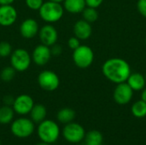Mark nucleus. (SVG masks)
<instances>
[{
	"mask_svg": "<svg viewBox=\"0 0 146 145\" xmlns=\"http://www.w3.org/2000/svg\"><path fill=\"white\" fill-rule=\"evenodd\" d=\"M104 77L110 81L120 84L126 82L131 74V68L127 61L121 58H110L104 62L102 66Z\"/></svg>",
	"mask_w": 146,
	"mask_h": 145,
	"instance_id": "obj_1",
	"label": "nucleus"
},
{
	"mask_svg": "<svg viewBox=\"0 0 146 145\" xmlns=\"http://www.w3.org/2000/svg\"><path fill=\"white\" fill-rule=\"evenodd\" d=\"M40 18L46 23L52 24L62 19L64 13L63 6L60 3L52 1L44 2L40 9L38 10Z\"/></svg>",
	"mask_w": 146,
	"mask_h": 145,
	"instance_id": "obj_2",
	"label": "nucleus"
},
{
	"mask_svg": "<svg viewBox=\"0 0 146 145\" xmlns=\"http://www.w3.org/2000/svg\"><path fill=\"white\" fill-rule=\"evenodd\" d=\"M37 134L42 142L51 144L56 143L59 138L60 127L54 121L45 119L38 124Z\"/></svg>",
	"mask_w": 146,
	"mask_h": 145,
	"instance_id": "obj_3",
	"label": "nucleus"
},
{
	"mask_svg": "<svg viewBox=\"0 0 146 145\" xmlns=\"http://www.w3.org/2000/svg\"><path fill=\"white\" fill-rule=\"evenodd\" d=\"M35 130L34 122L28 118L21 117L11 122V133L19 138H27L33 133Z\"/></svg>",
	"mask_w": 146,
	"mask_h": 145,
	"instance_id": "obj_4",
	"label": "nucleus"
},
{
	"mask_svg": "<svg viewBox=\"0 0 146 145\" xmlns=\"http://www.w3.org/2000/svg\"><path fill=\"white\" fill-rule=\"evenodd\" d=\"M73 61L74 64L82 69L89 68L94 61V52L88 45H80L73 50Z\"/></svg>",
	"mask_w": 146,
	"mask_h": 145,
	"instance_id": "obj_5",
	"label": "nucleus"
},
{
	"mask_svg": "<svg viewBox=\"0 0 146 145\" xmlns=\"http://www.w3.org/2000/svg\"><path fill=\"white\" fill-rule=\"evenodd\" d=\"M31 62V55L23 48L15 49L10 55V66L13 67L16 72L27 71L29 68Z\"/></svg>",
	"mask_w": 146,
	"mask_h": 145,
	"instance_id": "obj_6",
	"label": "nucleus"
},
{
	"mask_svg": "<svg viewBox=\"0 0 146 145\" xmlns=\"http://www.w3.org/2000/svg\"><path fill=\"white\" fill-rule=\"evenodd\" d=\"M62 136L68 143L78 144L85 138L86 131L81 125L75 122H70L66 124L63 127Z\"/></svg>",
	"mask_w": 146,
	"mask_h": 145,
	"instance_id": "obj_7",
	"label": "nucleus"
},
{
	"mask_svg": "<svg viewBox=\"0 0 146 145\" xmlns=\"http://www.w3.org/2000/svg\"><path fill=\"white\" fill-rule=\"evenodd\" d=\"M38 84L44 91H54L59 87L60 79L55 72L44 70L38 75Z\"/></svg>",
	"mask_w": 146,
	"mask_h": 145,
	"instance_id": "obj_8",
	"label": "nucleus"
},
{
	"mask_svg": "<svg viewBox=\"0 0 146 145\" xmlns=\"http://www.w3.org/2000/svg\"><path fill=\"white\" fill-rule=\"evenodd\" d=\"M33 105L34 101L31 96L27 94H21L15 98L12 108L15 113L19 115L24 116L31 112Z\"/></svg>",
	"mask_w": 146,
	"mask_h": 145,
	"instance_id": "obj_9",
	"label": "nucleus"
},
{
	"mask_svg": "<svg viewBox=\"0 0 146 145\" xmlns=\"http://www.w3.org/2000/svg\"><path fill=\"white\" fill-rule=\"evenodd\" d=\"M133 95V91L132 88L127 82H123L117 84L113 93V97L116 103L120 105H125L132 100Z\"/></svg>",
	"mask_w": 146,
	"mask_h": 145,
	"instance_id": "obj_10",
	"label": "nucleus"
},
{
	"mask_svg": "<svg viewBox=\"0 0 146 145\" xmlns=\"http://www.w3.org/2000/svg\"><path fill=\"white\" fill-rule=\"evenodd\" d=\"M38 37L41 41V44L50 47L55 44L58 39V32L56 27L52 24L47 23L43 26L38 31Z\"/></svg>",
	"mask_w": 146,
	"mask_h": 145,
	"instance_id": "obj_11",
	"label": "nucleus"
},
{
	"mask_svg": "<svg viewBox=\"0 0 146 145\" xmlns=\"http://www.w3.org/2000/svg\"><path fill=\"white\" fill-rule=\"evenodd\" d=\"M31 56H32V61L36 65L44 66L50 62L52 56L50 52V48L47 45L40 44L34 48Z\"/></svg>",
	"mask_w": 146,
	"mask_h": 145,
	"instance_id": "obj_12",
	"label": "nucleus"
},
{
	"mask_svg": "<svg viewBox=\"0 0 146 145\" xmlns=\"http://www.w3.org/2000/svg\"><path fill=\"white\" fill-rule=\"evenodd\" d=\"M17 19V11L12 4L0 5V26H9Z\"/></svg>",
	"mask_w": 146,
	"mask_h": 145,
	"instance_id": "obj_13",
	"label": "nucleus"
},
{
	"mask_svg": "<svg viewBox=\"0 0 146 145\" xmlns=\"http://www.w3.org/2000/svg\"><path fill=\"white\" fill-rule=\"evenodd\" d=\"M39 31V26L36 20L33 18L25 19L20 25V33L25 38H34Z\"/></svg>",
	"mask_w": 146,
	"mask_h": 145,
	"instance_id": "obj_14",
	"label": "nucleus"
},
{
	"mask_svg": "<svg viewBox=\"0 0 146 145\" xmlns=\"http://www.w3.org/2000/svg\"><path fill=\"white\" fill-rule=\"evenodd\" d=\"M92 33V28L91 23L86 21L79 20L74 25V34L80 40H86L91 37Z\"/></svg>",
	"mask_w": 146,
	"mask_h": 145,
	"instance_id": "obj_15",
	"label": "nucleus"
},
{
	"mask_svg": "<svg viewBox=\"0 0 146 145\" xmlns=\"http://www.w3.org/2000/svg\"><path fill=\"white\" fill-rule=\"evenodd\" d=\"M133 91H139L145 87V77L140 73H133L129 75L126 81Z\"/></svg>",
	"mask_w": 146,
	"mask_h": 145,
	"instance_id": "obj_16",
	"label": "nucleus"
},
{
	"mask_svg": "<svg viewBox=\"0 0 146 145\" xmlns=\"http://www.w3.org/2000/svg\"><path fill=\"white\" fill-rule=\"evenodd\" d=\"M62 3L64 10L71 14L82 13L84 9L86 7L85 0H64Z\"/></svg>",
	"mask_w": 146,
	"mask_h": 145,
	"instance_id": "obj_17",
	"label": "nucleus"
},
{
	"mask_svg": "<svg viewBox=\"0 0 146 145\" xmlns=\"http://www.w3.org/2000/svg\"><path fill=\"white\" fill-rule=\"evenodd\" d=\"M29 115L30 119L34 122V124H39L44 120H45L47 115V109L43 104H34Z\"/></svg>",
	"mask_w": 146,
	"mask_h": 145,
	"instance_id": "obj_18",
	"label": "nucleus"
},
{
	"mask_svg": "<svg viewBox=\"0 0 146 145\" xmlns=\"http://www.w3.org/2000/svg\"><path fill=\"white\" fill-rule=\"evenodd\" d=\"M76 114L75 111L70 108H63L60 109L57 112L56 118L57 121L62 124H68L70 122H73V121L75 119Z\"/></svg>",
	"mask_w": 146,
	"mask_h": 145,
	"instance_id": "obj_19",
	"label": "nucleus"
},
{
	"mask_svg": "<svg viewBox=\"0 0 146 145\" xmlns=\"http://www.w3.org/2000/svg\"><path fill=\"white\" fill-rule=\"evenodd\" d=\"M15 111L11 106L3 105L0 108V124L7 125L13 121Z\"/></svg>",
	"mask_w": 146,
	"mask_h": 145,
	"instance_id": "obj_20",
	"label": "nucleus"
},
{
	"mask_svg": "<svg viewBox=\"0 0 146 145\" xmlns=\"http://www.w3.org/2000/svg\"><path fill=\"white\" fill-rule=\"evenodd\" d=\"M85 145H102L103 135L100 132L92 130L86 133Z\"/></svg>",
	"mask_w": 146,
	"mask_h": 145,
	"instance_id": "obj_21",
	"label": "nucleus"
},
{
	"mask_svg": "<svg viewBox=\"0 0 146 145\" xmlns=\"http://www.w3.org/2000/svg\"><path fill=\"white\" fill-rule=\"evenodd\" d=\"M132 114L136 118H144L146 116V103L143 100L135 102L131 109Z\"/></svg>",
	"mask_w": 146,
	"mask_h": 145,
	"instance_id": "obj_22",
	"label": "nucleus"
},
{
	"mask_svg": "<svg viewBox=\"0 0 146 145\" xmlns=\"http://www.w3.org/2000/svg\"><path fill=\"white\" fill-rule=\"evenodd\" d=\"M82 16H83V19L86 21L87 22L93 23L98 19V12L97 9L86 6L82 11Z\"/></svg>",
	"mask_w": 146,
	"mask_h": 145,
	"instance_id": "obj_23",
	"label": "nucleus"
},
{
	"mask_svg": "<svg viewBox=\"0 0 146 145\" xmlns=\"http://www.w3.org/2000/svg\"><path fill=\"white\" fill-rule=\"evenodd\" d=\"M15 72L16 71L11 66L4 67L1 70V72H0V79L3 82H9V81H11L15 78Z\"/></svg>",
	"mask_w": 146,
	"mask_h": 145,
	"instance_id": "obj_24",
	"label": "nucleus"
},
{
	"mask_svg": "<svg viewBox=\"0 0 146 145\" xmlns=\"http://www.w3.org/2000/svg\"><path fill=\"white\" fill-rule=\"evenodd\" d=\"M12 51H13L12 46L9 42L7 41L0 42V57L6 58L8 56H10Z\"/></svg>",
	"mask_w": 146,
	"mask_h": 145,
	"instance_id": "obj_25",
	"label": "nucleus"
},
{
	"mask_svg": "<svg viewBox=\"0 0 146 145\" xmlns=\"http://www.w3.org/2000/svg\"><path fill=\"white\" fill-rule=\"evenodd\" d=\"M25 3L28 9L32 10H38L44 3V0H25Z\"/></svg>",
	"mask_w": 146,
	"mask_h": 145,
	"instance_id": "obj_26",
	"label": "nucleus"
},
{
	"mask_svg": "<svg viewBox=\"0 0 146 145\" xmlns=\"http://www.w3.org/2000/svg\"><path fill=\"white\" fill-rule=\"evenodd\" d=\"M68 45L71 50H75L77 49L80 45V39L77 37H71L68 40Z\"/></svg>",
	"mask_w": 146,
	"mask_h": 145,
	"instance_id": "obj_27",
	"label": "nucleus"
},
{
	"mask_svg": "<svg viewBox=\"0 0 146 145\" xmlns=\"http://www.w3.org/2000/svg\"><path fill=\"white\" fill-rule=\"evenodd\" d=\"M137 9L142 16L146 18V0H138Z\"/></svg>",
	"mask_w": 146,
	"mask_h": 145,
	"instance_id": "obj_28",
	"label": "nucleus"
},
{
	"mask_svg": "<svg viewBox=\"0 0 146 145\" xmlns=\"http://www.w3.org/2000/svg\"><path fill=\"white\" fill-rule=\"evenodd\" d=\"M50 48L51 56H59L62 52V47L61 45L57 44L56 43L55 44L51 45Z\"/></svg>",
	"mask_w": 146,
	"mask_h": 145,
	"instance_id": "obj_29",
	"label": "nucleus"
},
{
	"mask_svg": "<svg viewBox=\"0 0 146 145\" xmlns=\"http://www.w3.org/2000/svg\"><path fill=\"white\" fill-rule=\"evenodd\" d=\"M86 1V4L87 7H91V8H98L104 2V0H85Z\"/></svg>",
	"mask_w": 146,
	"mask_h": 145,
	"instance_id": "obj_30",
	"label": "nucleus"
},
{
	"mask_svg": "<svg viewBox=\"0 0 146 145\" xmlns=\"http://www.w3.org/2000/svg\"><path fill=\"white\" fill-rule=\"evenodd\" d=\"M14 100L15 98L12 97V96H5L3 97V103H4V105H8V106H11L13 105V103H14Z\"/></svg>",
	"mask_w": 146,
	"mask_h": 145,
	"instance_id": "obj_31",
	"label": "nucleus"
},
{
	"mask_svg": "<svg viewBox=\"0 0 146 145\" xmlns=\"http://www.w3.org/2000/svg\"><path fill=\"white\" fill-rule=\"evenodd\" d=\"M15 0H0V5H6V4H12Z\"/></svg>",
	"mask_w": 146,
	"mask_h": 145,
	"instance_id": "obj_32",
	"label": "nucleus"
},
{
	"mask_svg": "<svg viewBox=\"0 0 146 145\" xmlns=\"http://www.w3.org/2000/svg\"><path fill=\"white\" fill-rule=\"evenodd\" d=\"M141 100H143L144 102H145L146 103V88L145 87L143 89V91H142V93H141Z\"/></svg>",
	"mask_w": 146,
	"mask_h": 145,
	"instance_id": "obj_33",
	"label": "nucleus"
},
{
	"mask_svg": "<svg viewBox=\"0 0 146 145\" xmlns=\"http://www.w3.org/2000/svg\"><path fill=\"white\" fill-rule=\"evenodd\" d=\"M36 145H50L49 144H47V143H44V142H40V143H38V144H37Z\"/></svg>",
	"mask_w": 146,
	"mask_h": 145,
	"instance_id": "obj_34",
	"label": "nucleus"
},
{
	"mask_svg": "<svg viewBox=\"0 0 146 145\" xmlns=\"http://www.w3.org/2000/svg\"><path fill=\"white\" fill-rule=\"evenodd\" d=\"M49 1H52V2H56V3H62L64 0H49Z\"/></svg>",
	"mask_w": 146,
	"mask_h": 145,
	"instance_id": "obj_35",
	"label": "nucleus"
},
{
	"mask_svg": "<svg viewBox=\"0 0 146 145\" xmlns=\"http://www.w3.org/2000/svg\"><path fill=\"white\" fill-rule=\"evenodd\" d=\"M145 80H146V74H145Z\"/></svg>",
	"mask_w": 146,
	"mask_h": 145,
	"instance_id": "obj_36",
	"label": "nucleus"
},
{
	"mask_svg": "<svg viewBox=\"0 0 146 145\" xmlns=\"http://www.w3.org/2000/svg\"><path fill=\"white\" fill-rule=\"evenodd\" d=\"M0 145H1V141H0Z\"/></svg>",
	"mask_w": 146,
	"mask_h": 145,
	"instance_id": "obj_37",
	"label": "nucleus"
},
{
	"mask_svg": "<svg viewBox=\"0 0 146 145\" xmlns=\"http://www.w3.org/2000/svg\"><path fill=\"white\" fill-rule=\"evenodd\" d=\"M145 44H146V38H145Z\"/></svg>",
	"mask_w": 146,
	"mask_h": 145,
	"instance_id": "obj_38",
	"label": "nucleus"
}]
</instances>
